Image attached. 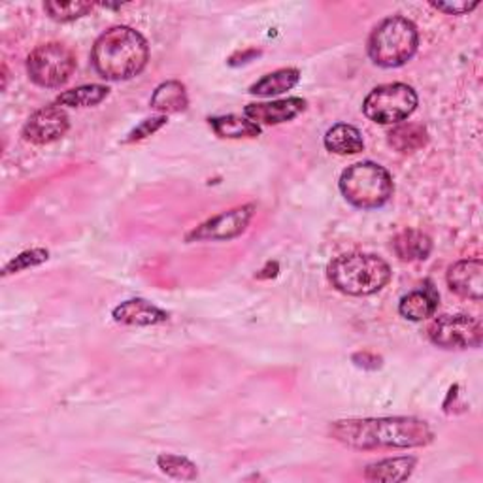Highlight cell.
I'll list each match as a JSON object with an SVG mask.
<instances>
[{
  "instance_id": "obj_8",
  "label": "cell",
  "mask_w": 483,
  "mask_h": 483,
  "mask_svg": "<svg viewBox=\"0 0 483 483\" xmlns=\"http://www.w3.org/2000/svg\"><path fill=\"white\" fill-rule=\"evenodd\" d=\"M429 339L444 349L478 348L483 340V327L472 316H442L431 323Z\"/></svg>"
},
{
  "instance_id": "obj_7",
  "label": "cell",
  "mask_w": 483,
  "mask_h": 483,
  "mask_svg": "<svg viewBox=\"0 0 483 483\" xmlns=\"http://www.w3.org/2000/svg\"><path fill=\"white\" fill-rule=\"evenodd\" d=\"M417 108V93L406 83H385L376 88L363 104L365 116L380 125H398Z\"/></svg>"
},
{
  "instance_id": "obj_4",
  "label": "cell",
  "mask_w": 483,
  "mask_h": 483,
  "mask_svg": "<svg viewBox=\"0 0 483 483\" xmlns=\"http://www.w3.org/2000/svg\"><path fill=\"white\" fill-rule=\"evenodd\" d=\"M419 46L417 27L403 15H393L377 25L368 40V55L377 67H403Z\"/></svg>"
},
{
  "instance_id": "obj_5",
  "label": "cell",
  "mask_w": 483,
  "mask_h": 483,
  "mask_svg": "<svg viewBox=\"0 0 483 483\" xmlns=\"http://www.w3.org/2000/svg\"><path fill=\"white\" fill-rule=\"evenodd\" d=\"M340 191L355 208L376 209L389 202L395 193V185L384 166L365 161L348 166L342 172Z\"/></svg>"
},
{
  "instance_id": "obj_1",
  "label": "cell",
  "mask_w": 483,
  "mask_h": 483,
  "mask_svg": "<svg viewBox=\"0 0 483 483\" xmlns=\"http://www.w3.org/2000/svg\"><path fill=\"white\" fill-rule=\"evenodd\" d=\"M329 434L353 450H412L434 438L427 422L417 417H365L334 422Z\"/></svg>"
},
{
  "instance_id": "obj_14",
  "label": "cell",
  "mask_w": 483,
  "mask_h": 483,
  "mask_svg": "<svg viewBox=\"0 0 483 483\" xmlns=\"http://www.w3.org/2000/svg\"><path fill=\"white\" fill-rule=\"evenodd\" d=\"M325 148L336 155H355L365 150V140L359 129L353 125L339 123L330 127L325 135Z\"/></svg>"
},
{
  "instance_id": "obj_3",
  "label": "cell",
  "mask_w": 483,
  "mask_h": 483,
  "mask_svg": "<svg viewBox=\"0 0 483 483\" xmlns=\"http://www.w3.org/2000/svg\"><path fill=\"white\" fill-rule=\"evenodd\" d=\"M329 282L349 297H368L382 291L391 280L389 265L377 255L349 254L334 259L327 268Z\"/></svg>"
},
{
  "instance_id": "obj_26",
  "label": "cell",
  "mask_w": 483,
  "mask_h": 483,
  "mask_svg": "<svg viewBox=\"0 0 483 483\" xmlns=\"http://www.w3.org/2000/svg\"><path fill=\"white\" fill-rule=\"evenodd\" d=\"M164 123H166V117H164V116L152 117V119H145V121H142V123L138 125V127L129 135V138L125 140V142L131 144V142H138V140L148 138V136H152L153 133H157V131L163 127Z\"/></svg>"
},
{
  "instance_id": "obj_19",
  "label": "cell",
  "mask_w": 483,
  "mask_h": 483,
  "mask_svg": "<svg viewBox=\"0 0 483 483\" xmlns=\"http://www.w3.org/2000/svg\"><path fill=\"white\" fill-rule=\"evenodd\" d=\"M438 306V295L432 289L413 291L410 295L403 297L401 304H398V311L401 316L410 321H423L431 318Z\"/></svg>"
},
{
  "instance_id": "obj_2",
  "label": "cell",
  "mask_w": 483,
  "mask_h": 483,
  "mask_svg": "<svg viewBox=\"0 0 483 483\" xmlns=\"http://www.w3.org/2000/svg\"><path fill=\"white\" fill-rule=\"evenodd\" d=\"M91 59L95 70L104 79H131L148 65L150 46L138 31L119 25L98 36Z\"/></svg>"
},
{
  "instance_id": "obj_18",
  "label": "cell",
  "mask_w": 483,
  "mask_h": 483,
  "mask_svg": "<svg viewBox=\"0 0 483 483\" xmlns=\"http://www.w3.org/2000/svg\"><path fill=\"white\" fill-rule=\"evenodd\" d=\"M189 98L185 86L176 79L164 81L152 97V108L161 114H178L187 108Z\"/></svg>"
},
{
  "instance_id": "obj_22",
  "label": "cell",
  "mask_w": 483,
  "mask_h": 483,
  "mask_svg": "<svg viewBox=\"0 0 483 483\" xmlns=\"http://www.w3.org/2000/svg\"><path fill=\"white\" fill-rule=\"evenodd\" d=\"M108 95H110L108 88L93 83V86H81V88L60 93L55 104L57 107H69V108H91L100 104Z\"/></svg>"
},
{
  "instance_id": "obj_13",
  "label": "cell",
  "mask_w": 483,
  "mask_h": 483,
  "mask_svg": "<svg viewBox=\"0 0 483 483\" xmlns=\"http://www.w3.org/2000/svg\"><path fill=\"white\" fill-rule=\"evenodd\" d=\"M114 320L121 325L131 327H152L164 323L168 320V313L152 302L144 299H131L125 301L114 308Z\"/></svg>"
},
{
  "instance_id": "obj_6",
  "label": "cell",
  "mask_w": 483,
  "mask_h": 483,
  "mask_svg": "<svg viewBox=\"0 0 483 483\" xmlns=\"http://www.w3.org/2000/svg\"><path fill=\"white\" fill-rule=\"evenodd\" d=\"M74 70L76 55L60 42H48L38 46L27 59V72L40 88L55 89L65 86Z\"/></svg>"
},
{
  "instance_id": "obj_23",
  "label": "cell",
  "mask_w": 483,
  "mask_h": 483,
  "mask_svg": "<svg viewBox=\"0 0 483 483\" xmlns=\"http://www.w3.org/2000/svg\"><path fill=\"white\" fill-rule=\"evenodd\" d=\"M157 465L166 476L176 478V479H197V476H199L197 465L181 455L163 453L157 459Z\"/></svg>"
},
{
  "instance_id": "obj_20",
  "label": "cell",
  "mask_w": 483,
  "mask_h": 483,
  "mask_svg": "<svg viewBox=\"0 0 483 483\" xmlns=\"http://www.w3.org/2000/svg\"><path fill=\"white\" fill-rule=\"evenodd\" d=\"M301 79V72L297 69H280L276 72H270L259 81H255L254 86L249 88L251 95L257 97H272V95H282L289 89H293Z\"/></svg>"
},
{
  "instance_id": "obj_15",
  "label": "cell",
  "mask_w": 483,
  "mask_h": 483,
  "mask_svg": "<svg viewBox=\"0 0 483 483\" xmlns=\"http://www.w3.org/2000/svg\"><path fill=\"white\" fill-rule=\"evenodd\" d=\"M393 249L396 257L404 263L425 261L432 251V242L425 233H422V230L410 228V230H403L401 235L395 237Z\"/></svg>"
},
{
  "instance_id": "obj_17",
  "label": "cell",
  "mask_w": 483,
  "mask_h": 483,
  "mask_svg": "<svg viewBox=\"0 0 483 483\" xmlns=\"http://www.w3.org/2000/svg\"><path fill=\"white\" fill-rule=\"evenodd\" d=\"M417 460L413 457H393L368 465L365 478L370 481H404L412 476Z\"/></svg>"
},
{
  "instance_id": "obj_16",
  "label": "cell",
  "mask_w": 483,
  "mask_h": 483,
  "mask_svg": "<svg viewBox=\"0 0 483 483\" xmlns=\"http://www.w3.org/2000/svg\"><path fill=\"white\" fill-rule=\"evenodd\" d=\"M387 142L398 153H415L429 142V133L423 125L398 123L387 135Z\"/></svg>"
},
{
  "instance_id": "obj_24",
  "label": "cell",
  "mask_w": 483,
  "mask_h": 483,
  "mask_svg": "<svg viewBox=\"0 0 483 483\" xmlns=\"http://www.w3.org/2000/svg\"><path fill=\"white\" fill-rule=\"evenodd\" d=\"M44 10L50 14L51 19L59 21V23H70L83 15H88L93 12V5L89 3H46Z\"/></svg>"
},
{
  "instance_id": "obj_25",
  "label": "cell",
  "mask_w": 483,
  "mask_h": 483,
  "mask_svg": "<svg viewBox=\"0 0 483 483\" xmlns=\"http://www.w3.org/2000/svg\"><path fill=\"white\" fill-rule=\"evenodd\" d=\"M50 257L48 249H42V247H36V249H29V251H23V254L17 255L15 259H12L5 270H3V276H10V274H17V272L21 270H27V268H33V266H38L42 263H46Z\"/></svg>"
},
{
  "instance_id": "obj_12",
  "label": "cell",
  "mask_w": 483,
  "mask_h": 483,
  "mask_svg": "<svg viewBox=\"0 0 483 483\" xmlns=\"http://www.w3.org/2000/svg\"><path fill=\"white\" fill-rule=\"evenodd\" d=\"M306 110V100L293 97L276 102H261V104H249L244 110V116L254 121L255 125H280L295 119Z\"/></svg>"
},
{
  "instance_id": "obj_27",
  "label": "cell",
  "mask_w": 483,
  "mask_h": 483,
  "mask_svg": "<svg viewBox=\"0 0 483 483\" xmlns=\"http://www.w3.org/2000/svg\"><path fill=\"white\" fill-rule=\"evenodd\" d=\"M431 6L448 15H465L479 6V0H474V3H467V0H457V3H453V0H450V3H431Z\"/></svg>"
},
{
  "instance_id": "obj_11",
  "label": "cell",
  "mask_w": 483,
  "mask_h": 483,
  "mask_svg": "<svg viewBox=\"0 0 483 483\" xmlns=\"http://www.w3.org/2000/svg\"><path fill=\"white\" fill-rule=\"evenodd\" d=\"M448 285L455 295L479 302L483 297V263L479 259H463L448 272Z\"/></svg>"
},
{
  "instance_id": "obj_21",
  "label": "cell",
  "mask_w": 483,
  "mask_h": 483,
  "mask_svg": "<svg viewBox=\"0 0 483 483\" xmlns=\"http://www.w3.org/2000/svg\"><path fill=\"white\" fill-rule=\"evenodd\" d=\"M209 127L214 129V133L219 138H228V140L255 138L261 135L259 125H255L254 121H249L247 117H240V116L212 117L209 119Z\"/></svg>"
},
{
  "instance_id": "obj_10",
  "label": "cell",
  "mask_w": 483,
  "mask_h": 483,
  "mask_svg": "<svg viewBox=\"0 0 483 483\" xmlns=\"http://www.w3.org/2000/svg\"><path fill=\"white\" fill-rule=\"evenodd\" d=\"M69 116L57 104L36 110L25 123L23 138L36 145H46L62 138L69 131Z\"/></svg>"
},
{
  "instance_id": "obj_9",
  "label": "cell",
  "mask_w": 483,
  "mask_h": 483,
  "mask_svg": "<svg viewBox=\"0 0 483 483\" xmlns=\"http://www.w3.org/2000/svg\"><path fill=\"white\" fill-rule=\"evenodd\" d=\"M255 216V204H244L228 209L197 227L187 240H233L246 233L251 219Z\"/></svg>"
}]
</instances>
